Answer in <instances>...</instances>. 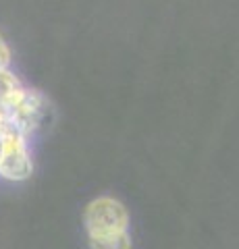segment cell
I'll list each match as a JSON object with an SVG mask.
<instances>
[{
    "label": "cell",
    "instance_id": "obj_2",
    "mask_svg": "<svg viewBox=\"0 0 239 249\" xmlns=\"http://www.w3.org/2000/svg\"><path fill=\"white\" fill-rule=\"evenodd\" d=\"M129 247L131 243H129V237L125 231L92 237V249H129Z\"/></svg>",
    "mask_w": 239,
    "mask_h": 249
},
{
    "label": "cell",
    "instance_id": "obj_3",
    "mask_svg": "<svg viewBox=\"0 0 239 249\" xmlns=\"http://www.w3.org/2000/svg\"><path fill=\"white\" fill-rule=\"evenodd\" d=\"M6 65H9V48H6V44L0 37V69H4Z\"/></svg>",
    "mask_w": 239,
    "mask_h": 249
},
{
    "label": "cell",
    "instance_id": "obj_1",
    "mask_svg": "<svg viewBox=\"0 0 239 249\" xmlns=\"http://www.w3.org/2000/svg\"><path fill=\"white\" fill-rule=\"evenodd\" d=\"M86 224L90 237L109 235V232H121L127 229V214L119 201L102 197L90 204L86 212Z\"/></svg>",
    "mask_w": 239,
    "mask_h": 249
}]
</instances>
